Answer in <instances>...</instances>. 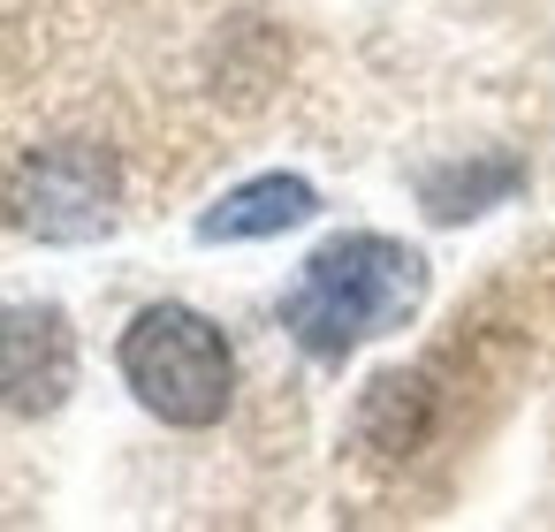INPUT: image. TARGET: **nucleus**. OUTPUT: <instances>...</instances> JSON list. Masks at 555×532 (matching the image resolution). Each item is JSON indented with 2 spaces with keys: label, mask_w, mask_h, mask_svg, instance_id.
I'll return each mask as SVG.
<instances>
[{
  "label": "nucleus",
  "mask_w": 555,
  "mask_h": 532,
  "mask_svg": "<svg viewBox=\"0 0 555 532\" xmlns=\"http://www.w3.org/2000/svg\"><path fill=\"white\" fill-rule=\"evenodd\" d=\"M426 297V259L396 236H335L305 259L297 289L282 297L289 335L312 358H350L373 335H396Z\"/></svg>",
  "instance_id": "f257e3e1"
},
{
  "label": "nucleus",
  "mask_w": 555,
  "mask_h": 532,
  "mask_svg": "<svg viewBox=\"0 0 555 532\" xmlns=\"http://www.w3.org/2000/svg\"><path fill=\"white\" fill-rule=\"evenodd\" d=\"M115 153L92 145V138H69V145H39L24 168H16V221L31 236H54V244H85L100 229H115Z\"/></svg>",
  "instance_id": "7ed1b4c3"
},
{
  "label": "nucleus",
  "mask_w": 555,
  "mask_h": 532,
  "mask_svg": "<svg viewBox=\"0 0 555 532\" xmlns=\"http://www.w3.org/2000/svg\"><path fill=\"white\" fill-rule=\"evenodd\" d=\"M509 191H517V160H456V168H434L418 183V198H426L434 221H472V213H487Z\"/></svg>",
  "instance_id": "423d86ee"
},
{
  "label": "nucleus",
  "mask_w": 555,
  "mask_h": 532,
  "mask_svg": "<svg viewBox=\"0 0 555 532\" xmlns=\"http://www.w3.org/2000/svg\"><path fill=\"white\" fill-rule=\"evenodd\" d=\"M312 213H320V198H312L305 176H251L221 206L198 213V236L206 244H251V236H282V229H297Z\"/></svg>",
  "instance_id": "39448f33"
},
{
  "label": "nucleus",
  "mask_w": 555,
  "mask_h": 532,
  "mask_svg": "<svg viewBox=\"0 0 555 532\" xmlns=\"http://www.w3.org/2000/svg\"><path fill=\"white\" fill-rule=\"evenodd\" d=\"M77 388V335L54 304H0V411L47 418Z\"/></svg>",
  "instance_id": "20e7f679"
},
{
  "label": "nucleus",
  "mask_w": 555,
  "mask_h": 532,
  "mask_svg": "<svg viewBox=\"0 0 555 532\" xmlns=\"http://www.w3.org/2000/svg\"><path fill=\"white\" fill-rule=\"evenodd\" d=\"M122 380L168 426H214L236 395L229 335L191 304H145L122 335Z\"/></svg>",
  "instance_id": "f03ea898"
}]
</instances>
